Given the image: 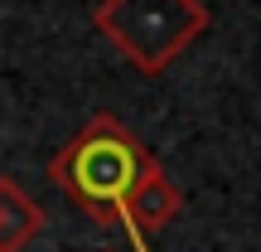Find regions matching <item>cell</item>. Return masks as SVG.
Returning a JSON list of instances; mask_svg holds the SVG:
<instances>
[{"instance_id": "1", "label": "cell", "mask_w": 261, "mask_h": 252, "mask_svg": "<svg viewBox=\"0 0 261 252\" xmlns=\"http://www.w3.org/2000/svg\"><path fill=\"white\" fill-rule=\"evenodd\" d=\"M160 170V160L140 146L136 131H126V122H116L112 112H97L92 122L77 131L54 160H48V179L92 218L97 228H126L130 247L150 252L145 243H136L130 233V199Z\"/></svg>"}, {"instance_id": "2", "label": "cell", "mask_w": 261, "mask_h": 252, "mask_svg": "<svg viewBox=\"0 0 261 252\" xmlns=\"http://www.w3.org/2000/svg\"><path fill=\"white\" fill-rule=\"evenodd\" d=\"M203 0H102L92 10V25L107 44L126 54L136 73H165L189 44L208 29Z\"/></svg>"}, {"instance_id": "3", "label": "cell", "mask_w": 261, "mask_h": 252, "mask_svg": "<svg viewBox=\"0 0 261 252\" xmlns=\"http://www.w3.org/2000/svg\"><path fill=\"white\" fill-rule=\"evenodd\" d=\"M179 209H184L179 185L165 170H155V175L136 189V199H130V233H136V243H145V233H160L165 223H174Z\"/></svg>"}, {"instance_id": "4", "label": "cell", "mask_w": 261, "mask_h": 252, "mask_svg": "<svg viewBox=\"0 0 261 252\" xmlns=\"http://www.w3.org/2000/svg\"><path fill=\"white\" fill-rule=\"evenodd\" d=\"M44 233V209L10 175H0V252H24Z\"/></svg>"}]
</instances>
